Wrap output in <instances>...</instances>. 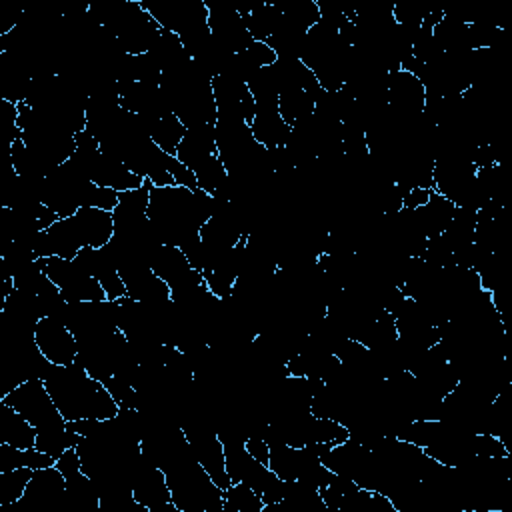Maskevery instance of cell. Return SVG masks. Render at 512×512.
Wrapping results in <instances>:
<instances>
[{"label":"cell","instance_id":"cell-1","mask_svg":"<svg viewBox=\"0 0 512 512\" xmlns=\"http://www.w3.org/2000/svg\"><path fill=\"white\" fill-rule=\"evenodd\" d=\"M214 212V196L200 188L186 186H154L146 216L162 244L186 246L200 238L202 224Z\"/></svg>","mask_w":512,"mask_h":512},{"label":"cell","instance_id":"cell-2","mask_svg":"<svg viewBox=\"0 0 512 512\" xmlns=\"http://www.w3.org/2000/svg\"><path fill=\"white\" fill-rule=\"evenodd\" d=\"M42 380L66 422L84 418L108 420L118 414L120 406L114 402L106 386L76 362L66 366L48 364Z\"/></svg>","mask_w":512,"mask_h":512},{"label":"cell","instance_id":"cell-3","mask_svg":"<svg viewBox=\"0 0 512 512\" xmlns=\"http://www.w3.org/2000/svg\"><path fill=\"white\" fill-rule=\"evenodd\" d=\"M170 498L180 512H222L224 490L194 456H188L164 470Z\"/></svg>","mask_w":512,"mask_h":512},{"label":"cell","instance_id":"cell-4","mask_svg":"<svg viewBox=\"0 0 512 512\" xmlns=\"http://www.w3.org/2000/svg\"><path fill=\"white\" fill-rule=\"evenodd\" d=\"M2 400L18 410L36 430L60 426L66 422L42 378H30L18 384L8 394H4Z\"/></svg>","mask_w":512,"mask_h":512},{"label":"cell","instance_id":"cell-5","mask_svg":"<svg viewBox=\"0 0 512 512\" xmlns=\"http://www.w3.org/2000/svg\"><path fill=\"white\" fill-rule=\"evenodd\" d=\"M38 264L44 270V274L58 286V290L66 298V302L74 304V302L108 300L98 278L82 272L74 264V260L60 258V256H48V258H38Z\"/></svg>","mask_w":512,"mask_h":512},{"label":"cell","instance_id":"cell-6","mask_svg":"<svg viewBox=\"0 0 512 512\" xmlns=\"http://www.w3.org/2000/svg\"><path fill=\"white\" fill-rule=\"evenodd\" d=\"M16 512H66V478L54 466L38 468L22 494L10 504Z\"/></svg>","mask_w":512,"mask_h":512},{"label":"cell","instance_id":"cell-7","mask_svg":"<svg viewBox=\"0 0 512 512\" xmlns=\"http://www.w3.org/2000/svg\"><path fill=\"white\" fill-rule=\"evenodd\" d=\"M150 268L170 286L172 300H180L204 284L202 272L196 270L186 254L172 244H162L158 248Z\"/></svg>","mask_w":512,"mask_h":512},{"label":"cell","instance_id":"cell-8","mask_svg":"<svg viewBox=\"0 0 512 512\" xmlns=\"http://www.w3.org/2000/svg\"><path fill=\"white\" fill-rule=\"evenodd\" d=\"M204 2L208 8V30L214 42L230 54L244 52L254 42V38L250 36L234 4L210 2V0H204Z\"/></svg>","mask_w":512,"mask_h":512},{"label":"cell","instance_id":"cell-9","mask_svg":"<svg viewBox=\"0 0 512 512\" xmlns=\"http://www.w3.org/2000/svg\"><path fill=\"white\" fill-rule=\"evenodd\" d=\"M34 342L40 354L58 366L74 364L78 354V342L60 316H44L38 320L34 328Z\"/></svg>","mask_w":512,"mask_h":512},{"label":"cell","instance_id":"cell-10","mask_svg":"<svg viewBox=\"0 0 512 512\" xmlns=\"http://www.w3.org/2000/svg\"><path fill=\"white\" fill-rule=\"evenodd\" d=\"M132 496L148 512H180L170 498L164 470L154 466L144 454L132 476Z\"/></svg>","mask_w":512,"mask_h":512},{"label":"cell","instance_id":"cell-11","mask_svg":"<svg viewBox=\"0 0 512 512\" xmlns=\"http://www.w3.org/2000/svg\"><path fill=\"white\" fill-rule=\"evenodd\" d=\"M212 92L218 118L244 120L250 126L256 112V102L246 82L226 74H218L212 78Z\"/></svg>","mask_w":512,"mask_h":512},{"label":"cell","instance_id":"cell-12","mask_svg":"<svg viewBox=\"0 0 512 512\" xmlns=\"http://www.w3.org/2000/svg\"><path fill=\"white\" fill-rule=\"evenodd\" d=\"M124 286L126 296L142 302V304H162L172 300L170 286L154 274V270L142 262H130L118 268Z\"/></svg>","mask_w":512,"mask_h":512},{"label":"cell","instance_id":"cell-13","mask_svg":"<svg viewBox=\"0 0 512 512\" xmlns=\"http://www.w3.org/2000/svg\"><path fill=\"white\" fill-rule=\"evenodd\" d=\"M250 132L258 144L264 148H284L290 140L292 128L280 116L278 100H258L256 112L250 122Z\"/></svg>","mask_w":512,"mask_h":512},{"label":"cell","instance_id":"cell-14","mask_svg":"<svg viewBox=\"0 0 512 512\" xmlns=\"http://www.w3.org/2000/svg\"><path fill=\"white\" fill-rule=\"evenodd\" d=\"M76 230L84 246L102 248L114 236V214L108 210H100L94 206H82L76 214H72Z\"/></svg>","mask_w":512,"mask_h":512},{"label":"cell","instance_id":"cell-15","mask_svg":"<svg viewBox=\"0 0 512 512\" xmlns=\"http://www.w3.org/2000/svg\"><path fill=\"white\" fill-rule=\"evenodd\" d=\"M214 154H218L214 124H202V126L186 128V134H184V138H182V142L176 150V158L186 168H190L194 172Z\"/></svg>","mask_w":512,"mask_h":512},{"label":"cell","instance_id":"cell-16","mask_svg":"<svg viewBox=\"0 0 512 512\" xmlns=\"http://www.w3.org/2000/svg\"><path fill=\"white\" fill-rule=\"evenodd\" d=\"M0 442L28 450L36 448V428L0 398Z\"/></svg>","mask_w":512,"mask_h":512},{"label":"cell","instance_id":"cell-17","mask_svg":"<svg viewBox=\"0 0 512 512\" xmlns=\"http://www.w3.org/2000/svg\"><path fill=\"white\" fill-rule=\"evenodd\" d=\"M322 92L320 86L310 90H288L278 96V110L280 116L286 120L288 126H294L300 120H306L316 110V98Z\"/></svg>","mask_w":512,"mask_h":512},{"label":"cell","instance_id":"cell-18","mask_svg":"<svg viewBox=\"0 0 512 512\" xmlns=\"http://www.w3.org/2000/svg\"><path fill=\"white\" fill-rule=\"evenodd\" d=\"M186 134V126L182 124V120L174 114V112H168V114H162L158 120H154L150 126H148V136L150 140L166 154H172L176 156V150L182 142Z\"/></svg>","mask_w":512,"mask_h":512},{"label":"cell","instance_id":"cell-19","mask_svg":"<svg viewBox=\"0 0 512 512\" xmlns=\"http://www.w3.org/2000/svg\"><path fill=\"white\" fill-rule=\"evenodd\" d=\"M270 446V460H268V468L284 482H292L298 478L300 472V464H302V456L304 450L302 448H294L286 442H272Z\"/></svg>","mask_w":512,"mask_h":512},{"label":"cell","instance_id":"cell-20","mask_svg":"<svg viewBox=\"0 0 512 512\" xmlns=\"http://www.w3.org/2000/svg\"><path fill=\"white\" fill-rule=\"evenodd\" d=\"M80 440H82V436L72 432L68 428V422H64L60 426L36 430V448L46 452V454H50V456H54V458L64 454L68 448L78 446Z\"/></svg>","mask_w":512,"mask_h":512},{"label":"cell","instance_id":"cell-21","mask_svg":"<svg viewBox=\"0 0 512 512\" xmlns=\"http://www.w3.org/2000/svg\"><path fill=\"white\" fill-rule=\"evenodd\" d=\"M264 502L260 494L242 482H232L224 490L222 512H262Z\"/></svg>","mask_w":512,"mask_h":512},{"label":"cell","instance_id":"cell-22","mask_svg":"<svg viewBox=\"0 0 512 512\" xmlns=\"http://www.w3.org/2000/svg\"><path fill=\"white\" fill-rule=\"evenodd\" d=\"M32 468H16L8 472H0V506L6 508L18 502L32 478Z\"/></svg>","mask_w":512,"mask_h":512},{"label":"cell","instance_id":"cell-23","mask_svg":"<svg viewBox=\"0 0 512 512\" xmlns=\"http://www.w3.org/2000/svg\"><path fill=\"white\" fill-rule=\"evenodd\" d=\"M194 176H196L198 188L214 196V192L218 190V186L226 180L228 170H226V166L222 164L220 156L214 154V156H210L198 170H194Z\"/></svg>","mask_w":512,"mask_h":512},{"label":"cell","instance_id":"cell-24","mask_svg":"<svg viewBox=\"0 0 512 512\" xmlns=\"http://www.w3.org/2000/svg\"><path fill=\"white\" fill-rule=\"evenodd\" d=\"M80 202H82V206H94V208H100V210L114 212V208L118 206V192L112 190V188L98 186L92 180H88L82 186Z\"/></svg>","mask_w":512,"mask_h":512},{"label":"cell","instance_id":"cell-25","mask_svg":"<svg viewBox=\"0 0 512 512\" xmlns=\"http://www.w3.org/2000/svg\"><path fill=\"white\" fill-rule=\"evenodd\" d=\"M102 384L106 386V390L110 392V396L114 398V402H116L120 408H136L138 392H136V388H134L128 380H124V378L112 374V376H108Z\"/></svg>","mask_w":512,"mask_h":512},{"label":"cell","instance_id":"cell-26","mask_svg":"<svg viewBox=\"0 0 512 512\" xmlns=\"http://www.w3.org/2000/svg\"><path fill=\"white\" fill-rule=\"evenodd\" d=\"M242 54H244V56L248 58V62H250L254 68H258V70L268 68V66H272V64L278 60L276 52H274L266 42H262V40H254Z\"/></svg>","mask_w":512,"mask_h":512},{"label":"cell","instance_id":"cell-27","mask_svg":"<svg viewBox=\"0 0 512 512\" xmlns=\"http://www.w3.org/2000/svg\"><path fill=\"white\" fill-rule=\"evenodd\" d=\"M244 448L248 450V454L252 458H256L258 462L266 464L268 466V460H270V446L268 442L262 438V436H248L244 440Z\"/></svg>","mask_w":512,"mask_h":512},{"label":"cell","instance_id":"cell-28","mask_svg":"<svg viewBox=\"0 0 512 512\" xmlns=\"http://www.w3.org/2000/svg\"><path fill=\"white\" fill-rule=\"evenodd\" d=\"M56 468L64 474V478H66V476H72V474H76V472L82 470V464H80V456H78V452H76V446H74V448H68L64 454H60V456L56 458Z\"/></svg>","mask_w":512,"mask_h":512},{"label":"cell","instance_id":"cell-29","mask_svg":"<svg viewBox=\"0 0 512 512\" xmlns=\"http://www.w3.org/2000/svg\"><path fill=\"white\" fill-rule=\"evenodd\" d=\"M430 194H432V188H410L402 194V208H410V210H416V208H422L428 200H430Z\"/></svg>","mask_w":512,"mask_h":512}]
</instances>
